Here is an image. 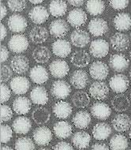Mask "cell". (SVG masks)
<instances>
[{
	"label": "cell",
	"mask_w": 131,
	"mask_h": 150,
	"mask_svg": "<svg viewBox=\"0 0 131 150\" xmlns=\"http://www.w3.org/2000/svg\"><path fill=\"white\" fill-rule=\"evenodd\" d=\"M52 96L58 100H63L69 96L71 93V87L66 81L58 80L52 83L50 89Z\"/></svg>",
	"instance_id": "6da1fadb"
},
{
	"label": "cell",
	"mask_w": 131,
	"mask_h": 150,
	"mask_svg": "<svg viewBox=\"0 0 131 150\" xmlns=\"http://www.w3.org/2000/svg\"><path fill=\"white\" fill-rule=\"evenodd\" d=\"M29 43L25 35L22 34H16L11 37L8 42V47L11 52L16 54L22 53L28 49Z\"/></svg>",
	"instance_id": "7a4b0ae2"
},
{
	"label": "cell",
	"mask_w": 131,
	"mask_h": 150,
	"mask_svg": "<svg viewBox=\"0 0 131 150\" xmlns=\"http://www.w3.org/2000/svg\"><path fill=\"white\" fill-rule=\"evenodd\" d=\"M109 86L111 90L115 93H123L128 89L130 81L126 75L115 74L109 81Z\"/></svg>",
	"instance_id": "3957f363"
},
{
	"label": "cell",
	"mask_w": 131,
	"mask_h": 150,
	"mask_svg": "<svg viewBox=\"0 0 131 150\" xmlns=\"http://www.w3.org/2000/svg\"><path fill=\"white\" fill-rule=\"evenodd\" d=\"M8 28L13 33H23L28 27V22L24 16L14 13L10 16L7 20Z\"/></svg>",
	"instance_id": "277c9868"
},
{
	"label": "cell",
	"mask_w": 131,
	"mask_h": 150,
	"mask_svg": "<svg viewBox=\"0 0 131 150\" xmlns=\"http://www.w3.org/2000/svg\"><path fill=\"white\" fill-rule=\"evenodd\" d=\"M33 137L36 144L40 146H45L52 142V133L48 127L43 126L34 129Z\"/></svg>",
	"instance_id": "5b68a950"
},
{
	"label": "cell",
	"mask_w": 131,
	"mask_h": 150,
	"mask_svg": "<svg viewBox=\"0 0 131 150\" xmlns=\"http://www.w3.org/2000/svg\"><path fill=\"white\" fill-rule=\"evenodd\" d=\"M69 27L63 19H55L49 25V32L52 36L61 39L67 35Z\"/></svg>",
	"instance_id": "8992f818"
},
{
	"label": "cell",
	"mask_w": 131,
	"mask_h": 150,
	"mask_svg": "<svg viewBox=\"0 0 131 150\" xmlns=\"http://www.w3.org/2000/svg\"><path fill=\"white\" fill-rule=\"evenodd\" d=\"M89 51L93 57L98 59L105 57L109 52V44L105 40L96 39L90 44Z\"/></svg>",
	"instance_id": "52a82bcc"
},
{
	"label": "cell",
	"mask_w": 131,
	"mask_h": 150,
	"mask_svg": "<svg viewBox=\"0 0 131 150\" xmlns=\"http://www.w3.org/2000/svg\"><path fill=\"white\" fill-rule=\"evenodd\" d=\"M11 90L16 95L25 94L30 88V81L28 78L23 76H16L11 79L10 82Z\"/></svg>",
	"instance_id": "ba28073f"
},
{
	"label": "cell",
	"mask_w": 131,
	"mask_h": 150,
	"mask_svg": "<svg viewBox=\"0 0 131 150\" xmlns=\"http://www.w3.org/2000/svg\"><path fill=\"white\" fill-rule=\"evenodd\" d=\"M130 61L123 54H112L109 59V66L115 72L122 73L129 67Z\"/></svg>",
	"instance_id": "9c48e42d"
},
{
	"label": "cell",
	"mask_w": 131,
	"mask_h": 150,
	"mask_svg": "<svg viewBox=\"0 0 131 150\" xmlns=\"http://www.w3.org/2000/svg\"><path fill=\"white\" fill-rule=\"evenodd\" d=\"M89 74L95 80H104L109 74V68L104 62L96 61L90 66Z\"/></svg>",
	"instance_id": "30bf717a"
},
{
	"label": "cell",
	"mask_w": 131,
	"mask_h": 150,
	"mask_svg": "<svg viewBox=\"0 0 131 150\" xmlns=\"http://www.w3.org/2000/svg\"><path fill=\"white\" fill-rule=\"evenodd\" d=\"M89 91L93 98L101 100L108 97L109 93V87L104 81H97L92 83Z\"/></svg>",
	"instance_id": "8fae6325"
},
{
	"label": "cell",
	"mask_w": 131,
	"mask_h": 150,
	"mask_svg": "<svg viewBox=\"0 0 131 150\" xmlns=\"http://www.w3.org/2000/svg\"><path fill=\"white\" fill-rule=\"evenodd\" d=\"M49 70L54 78H62L68 74L69 67L64 60L55 59L49 65Z\"/></svg>",
	"instance_id": "7c38bea8"
},
{
	"label": "cell",
	"mask_w": 131,
	"mask_h": 150,
	"mask_svg": "<svg viewBox=\"0 0 131 150\" xmlns=\"http://www.w3.org/2000/svg\"><path fill=\"white\" fill-rule=\"evenodd\" d=\"M88 17L85 11L79 8L73 9L67 16V21L74 28H79L84 25Z\"/></svg>",
	"instance_id": "4fadbf2b"
},
{
	"label": "cell",
	"mask_w": 131,
	"mask_h": 150,
	"mask_svg": "<svg viewBox=\"0 0 131 150\" xmlns=\"http://www.w3.org/2000/svg\"><path fill=\"white\" fill-rule=\"evenodd\" d=\"M11 67L18 74H25L29 68V60L23 54L14 55L11 60Z\"/></svg>",
	"instance_id": "5bb4252c"
},
{
	"label": "cell",
	"mask_w": 131,
	"mask_h": 150,
	"mask_svg": "<svg viewBox=\"0 0 131 150\" xmlns=\"http://www.w3.org/2000/svg\"><path fill=\"white\" fill-rule=\"evenodd\" d=\"M28 17L34 24L40 25L44 23L49 18V13L44 6L39 5L34 6L28 12Z\"/></svg>",
	"instance_id": "9a60e30c"
},
{
	"label": "cell",
	"mask_w": 131,
	"mask_h": 150,
	"mask_svg": "<svg viewBox=\"0 0 131 150\" xmlns=\"http://www.w3.org/2000/svg\"><path fill=\"white\" fill-rule=\"evenodd\" d=\"M88 29L93 36H101L108 31V25L103 18H95L90 21Z\"/></svg>",
	"instance_id": "2e32d148"
},
{
	"label": "cell",
	"mask_w": 131,
	"mask_h": 150,
	"mask_svg": "<svg viewBox=\"0 0 131 150\" xmlns=\"http://www.w3.org/2000/svg\"><path fill=\"white\" fill-rule=\"evenodd\" d=\"M111 47L117 52H124L128 49L130 46V39L126 34L122 33H115L110 37V40Z\"/></svg>",
	"instance_id": "e0dca14e"
},
{
	"label": "cell",
	"mask_w": 131,
	"mask_h": 150,
	"mask_svg": "<svg viewBox=\"0 0 131 150\" xmlns=\"http://www.w3.org/2000/svg\"><path fill=\"white\" fill-rule=\"evenodd\" d=\"M91 113L96 119L106 120L111 115V109L103 102H95L91 107Z\"/></svg>",
	"instance_id": "ac0fdd59"
},
{
	"label": "cell",
	"mask_w": 131,
	"mask_h": 150,
	"mask_svg": "<svg viewBox=\"0 0 131 150\" xmlns=\"http://www.w3.org/2000/svg\"><path fill=\"white\" fill-rule=\"evenodd\" d=\"M71 44L67 40L59 39L52 44V52L59 58H66L71 53Z\"/></svg>",
	"instance_id": "d6986e66"
},
{
	"label": "cell",
	"mask_w": 131,
	"mask_h": 150,
	"mask_svg": "<svg viewBox=\"0 0 131 150\" xmlns=\"http://www.w3.org/2000/svg\"><path fill=\"white\" fill-rule=\"evenodd\" d=\"M70 41L77 47H85L90 42L89 34L83 29H75L70 35Z\"/></svg>",
	"instance_id": "ffe728a7"
},
{
	"label": "cell",
	"mask_w": 131,
	"mask_h": 150,
	"mask_svg": "<svg viewBox=\"0 0 131 150\" xmlns=\"http://www.w3.org/2000/svg\"><path fill=\"white\" fill-rule=\"evenodd\" d=\"M70 83L75 88L83 89L89 84V75L85 70H77L72 73L69 78Z\"/></svg>",
	"instance_id": "44dd1931"
},
{
	"label": "cell",
	"mask_w": 131,
	"mask_h": 150,
	"mask_svg": "<svg viewBox=\"0 0 131 150\" xmlns=\"http://www.w3.org/2000/svg\"><path fill=\"white\" fill-rule=\"evenodd\" d=\"M32 102L37 105H45L49 100L48 93L44 86H36L30 92Z\"/></svg>",
	"instance_id": "7402d4cb"
},
{
	"label": "cell",
	"mask_w": 131,
	"mask_h": 150,
	"mask_svg": "<svg viewBox=\"0 0 131 150\" xmlns=\"http://www.w3.org/2000/svg\"><path fill=\"white\" fill-rule=\"evenodd\" d=\"M53 131L57 138L67 139L72 134L73 127L67 121H59L54 124Z\"/></svg>",
	"instance_id": "603a6c76"
},
{
	"label": "cell",
	"mask_w": 131,
	"mask_h": 150,
	"mask_svg": "<svg viewBox=\"0 0 131 150\" xmlns=\"http://www.w3.org/2000/svg\"><path fill=\"white\" fill-rule=\"evenodd\" d=\"M111 125L117 132H125L130 127L131 119L128 115L118 114L111 120Z\"/></svg>",
	"instance_id": "cb8c5ba5"
},
{
	"label": "cell",
	"mask_w": 131,
	"mask_h": 150,
	"mask_svg": "<svg viewBox=\"0 0 131 150\" xmlns=\"http://www.w3.org/2000/svg\"><path fill=\"white\" fill-rule=\"evenodd\" d=\"M29 77L33 81V82L36 84H44L49 79V74L46 68L40 66L36 65L34 66L29 71Z\"/></svg>",
	"instance_id": "d4e9b609"
},
{
	"label": "cell",
	"mask_w": 131,
	"mask_h": 150,
	"mask_svg": "<svg viewBox=\"0 0 131 150\" xmlns=\"http://www.w3.org/2000/svg\"><path fill=\"white\" fill-rule=\"evenodd\" d=\"M53 113L55 116L58 119H65L69 118L72 114V107L69 103L67 101L60 100L54 104L53 106Z\"/></svg>",
	"instance_id": "484cf974"
},
{
	"label": "cell",
	"mask_w": 131,
	"mask_h": 150,
	"mask_svg": "<svg viewBox=\"0 0 131 150\" xmlns=\"http://www.w3.org/2000/svg\"><path fill=\"white\" fill-rule=\"evenodd\" d=\"M13 129L17 134H26L32 128V122L28 117L20 116L13 122Z\"/></svg>",
	"instance_id": "4316f807"
},
{
	"label": "cell",
	"mask_w": 131,
	"mask_h": 150,
	"mask_svg": "<svg viewBox=\"0 0 131 150\" xmlns=\"http://www.w3.org/2000/svg\"><path fill=\"white\" fill-rule=\"evenodd\" d=\"M71 142L74 146L78 149H85L89 146L91 137L89 134L85 131H77L72 136Z\"/></svg>",
	"instance_id": "83f0119b"
},
{
	"label": "cell",
	"mask_w": 131,
	"mask_h": 150,
	"mask_svg": "<svg viewBox=\"0 0 131 150\" xmlns=\"http://www.w3.org/2000/svg\"><path fill=\"white\" fill-rule=\"evenodd\" d=\"M29 38L33 44H43L48 38V31L44 26L36 25L31 29Z\"/></svg>",
	"instance_id": "f1b7e54d"
},
{
	"label": "cell",
	"mask_w": 131,
	"mask_h": 150,
	"mask_svg": "<svg viewBox=\"0 0 131 150\" xmlns=\"http://www.w3.org/2000/svg\"><path fill=\"white\" fill-rule=\"evenodd\" d=\"M72 122L77 129H85L91 124L92 118L87 111H79L74 115Z\"/></svg>",
	"instance_id": "f546056e"
},
{
	"label": "cell",
	"mask_w": 131,
	"mask_h": 150,
	"mask_svg": "<svg viewBox=\"0 0 131 150\" xmlns=\"http://www.w3.org/2000/svg\"><path fill=\"white\" fill-rule=\"evenodd\" d=\"M31 108V101L25 96H18L13 102V109L17 115L28 114Z\"/></svg>",
	"instance_id": "4dcf8cb0"
},
{
	"label": "cell",
	"mask_w": 131,
	"mask_h": 150,
	"mask_svg": "<svg viewBox=\"0 0 131 150\" xmlns=\"http://www.w3.org/2000/svg\"><path fill=\"white\" fill-rule=\"evenodd\" d=\"M70 62L76 67H85L89 64L90 55L85 50H77L71 55Z\"/></svg>",
	"instance_id": "1f68e13d"
},
{
	"label": "cell",
	"mask_w": 131,
	"mask_h": 150,
	"mask_svg": "<svg viewBox=\"0 0 131 150\" xmlns=\"http://www.w3.org/2000/svg\"><path fill=\"white\" fill-rule=\"evenodd\" d=\"M112 133V129L106 122H98L93 127V136L96 140L102 141L109 137Z\"/></svg>",
	"instance_id": "d6a6232c"
},
{
	"label": "cell",
	"mask_w": 131,
	"mask_h": 150,
	"mask_svg": "<svg viewBox=\"0 0 131 150\" xmlns=\"http://www.w3.org/2000/svg\"><path fill=\"white\" fill-rule=\"evenodd\" d=\"M113 25L118 31H127L131 28V16L127 13H118L114 18Z\"/></svg>",
	"instance_id": "836d02e7"
},
{
	"label": "cell",
	"mask_w": 131,
	"mask_h": 150,
	"mask_svg": "<svg viewBox=\"0 0 131 150\" xmlns=\"http://www.w3.org/2000/svg\"><path fill=\"white\" fill-rule=\"evenodd\" d=\"M32 118L36 124H45L51 119V112L44 107H37L33 111Z\"/></svg>",
	"instance_id": "e575fe53"
},
{
	"label": "cell",
	"mask_w": 131,
	"mask_h": 150,
	"mask_svg": "<svg viewBox=\"0 0 131 150\" xmlns=\"http://www.w3.org/2000/svg\"><path fill=\"white\" fill-rule=\"evenodd\" d=\"M111 105L116 111L123 112L128 110L129 108L130 107V101L126 95L121 93V94L116 95L111 100Z\"/></svg>",
	"instance_id": "d590c367"
},
{
	"label": "cell",
	"mask_w": 131,
	"mask_h": 150,
	"mask_svg": "<svg viewBox=\"0 0 131 150\" xmlns=\"http://www.w3.org/2000/svg\"><path fill=\"white\" fill-rule=\"evenodd\" d=\"M71 101L74 106L77 108H84L89 105L90 97L89 94L84 91H77L73 94Z\"/></svg>",
	"instance_id": "8d00e7d4"
},
{
	"label": "cell",
	"mask_w": 131,
	"mask_h": 150,
	"mask_svg": "<svg viewBox=\"0 0 131 150\" xmlns=\"http://www.w3.org/2000/svg\"><path fill=\"white\" fill-rule=\"evenodd\" d=\"M52 55L51 51L46 46H40L36 47L33 52V58L38 63H46L48 62Z\"/></svg>",
	"instance_id": "74e56055"
},
{
	"label": "cell",
	"mask_w": 131,
	"mask_h": 150,
	"mask_svg": "<svg viewBox=\"0 0 131 150\" xmlns=\"http://www.w3.org/2000/svg\"><path fill=\"white\" fill-rule=\"evenodd\" d=\"M67 11V5L65 1L54 0L49 4V11L52 16L55 18L65 15Z\"/></svg>",
	"instance_id": "f35d334b"
},
{
	"label": "cell",
	"mask_w": 131,
	"mask_h": 150,
	"mask_svg": "<svg viewBox=\"0 0 131 150\" xmlns=\"http://www.w3.org/2000/svg\"><path fill=\"white\" fill-rule=\"evenodd\" d=\"M105 10L104 2L101 0H89L86 3V11L93 16L100 15Z\"/></svg>",
	"instance_id": "ab89813d"
},
{
	"label": "cell",
	"mask_w": 131,
	"mask_h": 150,
	"mask_svg": "<svg viewBox=\"0 0 131 150\" xmlns=\"http://www.w3.org/2000/svg\"><path fill=\"white\" fill-rule=\"evenodd\" d=\"M128 145V140L123 134L113 135L110 140V150H126Z\"/></svg>",
	"instance_id": "60d3db41"
},
{
	"label": "cell",
	"mask_w": 131,
	"mask_h": 150,
	"mask_svg": "<svg viewBox=\"0 0 131 150\" xmlns=\"http://www.w3.org/2000/svg\"><path fill=\"white\" fill-rule=\"evenodd\" d=\"M33 141L28 137H18L15 142V150H35Z\"/></svg>",
	"instance_id": "b9f144b4"
},
{
	"label": "cell",
	"mask_w": 131,
	"mask_h": 150,
	"mask_svg": "<svg viewBox=\"0 0 131 150\" xmlns=\"http://www.w3.org/2000/svg\"><path fill=\"white\" fill-rule=\"evenodd\" d=\"M7 5L12 12H22L25 10L27 3L25 0H9Z\"/></svg>",
	"instance_id": "7bdbcfd3"
},
{
	"label": "cell",
	"mask_w": 131,
	"mask_h": 150,
	"mask_svg": "<svg viewBox=\"0 0 131 150\" xmlns=\"http://www.w3.org/2000/svg\"><path fill=\"white\" fill-rule=\"evenodd\" d=\"M13 130L9 125H1V143H8L12 138Z\"/></svg>",
	"instance_id": "ee69618b"
},
{
	"label": "cell",
	"mask_w": 131,
	"mask_h": 150,
	"mask_svg": "<svg viewBox=\"0 0 131 150\" xmlns=\"http://www.w3.org/2000/svg\"><path fill=\"white\" fill-rule=\"evenodd\" d=\"M0 81L2 82H6L10 80L12 77V70L8 65L3 64L1 66V70H0Z\"/></svg>",
	"instance_id": "f6af8a7d"
},
{
	"label": "cell",
	"mask_w": 131,
	"mask_h": 150,
	"mask_svg": "<svg viewBox=\"0 0 131 150\" xmlns=\"http://www.w3.org/2000/svg\"><path fill=\"white\" fill-rule=\"evenodd\" d=\"M13 117V111L11 107L3 104H1V123L5 122L10 121Z\"/></svg>",
	"instance_id": "bcb514c9"
},
{
	"label": "cell",
	"mask_w": 131,
	"mask_h": 150,
	"mask_svg": "<svg viewBox=\"0 0 131 150\" xmlns=\"http://www.w3.org/2000/svg\"><path fill=\"white\" fill-rule=\"evenodd\" d=\"M0 89H1V104H4L6 102H7L11 96V91L9 88L6 84L4 83H1L0 85Z\"/></svg>",
	"instance_id": "7dc6e473"
},
{
	"label": "cell",
	"mask_w": 131,
	"mask_h": 150,
	"mask_svg": "<svg viewBox=\"0 0 131 150\" xmlns=\"http://www.w3.org/2000/svg\"><path fill=\"white\" fill-rule=\"evenodd\" d=\"M109 4L114 10L120 11L127 7L129 5V1L127 0H111L109 2Z\"/></svg>",
	"instance_id": "c3c4849f"
},
{
	"label": "cell",
	"mask_w": 131,
	"mask_h": 150,
	"mask_svg": "<svg viewBox=\"0 0 131 150\" xmlns=\"http://www.w3.org/2000/svg\"><path fill=\"white\" fill-rule=\"evenodd\" d=\"M53 150H74V148L69 143L66 142H59L53 146Z\"/></svg>",
	"instance_id": "681fc988"
},
{
	"label": "cell",
	"mask_w": 131,
	"mask_h": 150,
	"mask_svg": "<svg viewBox=\"0 0 131 150\" xmlns=\"http://www.w3.org/2000/svg\"><path fill=\"white\" fill-rule=\"evenodd\" d=\"M0 50H1V59H0V61H1V63H2V62H5L8 59V58H9V52H8V49L6 48V47L5 45H1Z\"/></svg>",
	"instance_id": "f907efd6"
},
{
	"label": "cell",
	"mask_w": 131,
	"mask_h": 150,
	"mask_svg": "<svg viewBox=\"0 0 131 150\" xmlns=\"http://www.w3.org/2000/svg\"><path fill=\"white\" fill-rule=\"evenodd\" d=\"M91 150H110L108 145L104 143H96L93 145Z\"/></svg>",
	"instance_id": "816d5d0a"
},
{
	"label": "cell",
	"mask_w": 131,
	"mask_h": 150,
	"mask_svg": "<svg viewBox=\"0 0 131 150\" xmlns=\"http://www.w3.org/2000/svg\"><path fill=\"white\" fill-rule=\"evenodd\" d=\"M0 33H1V35H0V40H1V42H2L4 40V39L6 38V35H7V30H6V26L2 23H1V25H0Z\"/></svg>",
	"instance_id": "f5cc1de1"
},
{
	"label": "cell",
	"mask_w": 131,
	"mask_h": 150,
	"mask_svg": "<svg viewBox=\"0 0 131 150\" xmlns=\"http://www.w3.org/2000/svg\"><path fill=\"white\" fill-rule=\"evenodd\" d=\"M0 12H1V14H0V19L3 20V18H5L6 14H7V9L6 7V6L3 4L2 2H1V4H0Z\"/></svg>",
	"instance_id": "db71d44e"
},
{
	"label": "cell",
	"mask_w": 131,
	"mask_h": 150,
	"mask_svg": "<svg viewBox=\"0 0 131 150\" xmlns=\"http://www.w3.org/2000/svg\"><path fill=\"white\" fill-rule=\"evenodd\" d=\"M68 3L71 6H73L79 7V6H81L84 5L85 1H83V0H69Z\"/></svg>",
	"instance_id": "11a10c76"
},
{
	"label": "cell",
	"mask_w": 131,
	"mask_h": 150,
	"mask_svg": "<svg viewBox=\"0 0 131 150\" xmlns=\"http://www.w3.org/2000/svg\"><path fill=\"white\" fill-rule=\"evenodd\" d=\"M30 3L33 4H40L43 3V0H30Z\"/></svg>",
	"instance_id": "9f6ffc18"
},
{
	"label": "cell",
	"mask_w": 131,
	"mask_h": 150,
	"mask_svg": "<svg viewBox=\"0 0 131 150\" xmlns=\"http://www.w3.org/2000/svg\"><path fill=\"white\" fill-rule=\"evenodd\" d=\"M1 150H13V149L8 145H4V146H2L1 147Z\"/></svg>",
	"instance_id": "6f0895ef"
},
{
	"label": "cell",
	"mask_w": 131,
	"mask_h": 150,
	"mask_svg": "<svg viewBox=\"0 0 131 150\" xmlns=\"http://www.w3.org/2000/svg\"><path fill=\"white\" fill-rule=\"evenodd\" d=\"M39 150H50L49 149H46V148H42V149H40Z\"/></svg>",
	"instance_id": "680465c9"
},
{
	"label": "cell",
	"mask_w": 131,
	"mask_h": 150,
	"mask_svg": "<svg viewBox=\"0 0 131 150\" xmlns=\"http://www.w3.org/2000/svg\"><path fill=\"white\" fill-rule=\"evenodd\" d=\"M129 136H130V138L131 140V129H130V133H129Z\"/></svg>",
	"instance_id": "91938a15"
},
{
	"label": "cell",
	"mask_w": 131,
	"mask_h": 150,
	"mask_svg": "<svg viewBox=\"0 0 131 150\" xmlns=\"http://www.w3.org/2000/svg\"><path fill=\"white\" fill-rule=\"evenodd\" d=\"M129 74H130V80H131V70H130V73H129Z\"/></svg>",
	"instance_id": "94428289"
},
{
	"label": "cell",
	"mask_w": 131,
	"mask_h": 150,
	"mask_svg": "<svg viewBox=\"0 0 131 150\" xmlns=\"http://www.w3.org/2000/svg\"><path fill=\"white\" fill-rule=\"evenodd\" d=\"M130 59H131V50L130 51Z\"/></svg>",
	"instance_id": "6125c7cd"
},
{
	"label": "cell",
	"mask_w": 131,
	"mask_h": 150,
	"mask_svg": "<svg viewBox=\"0 0 131 150\" xmlns=\"http://www.w3.org/2000/svg\"><path fill=\"white\" fill-rule=\"evenodd\" d=\"M130 97L131 99V91H130Z\"/></svg>",
	"instance_id": "be15d7a7"
},
{
	"label": "cell",
	"mask_w": 131,
	"mask_h": 150,
	"mask_svg": "<svg viewBox=\"0 0 131 150\" xmlns=\"http://www.w3.org/2000/svg\"><path fill=\"white\" fill-rule=\"evenodd\" d=\"M130 38H131V32H130Z\"/></svg>",
	"instance_id": "e7e4bbea"
},
{
	"label": "cell",
	"mask_w": 131,
	"mask_h": 150,
	"mask_svg": "<svg viewBox=\"0 0 131 150\" xmlns=\"http://www.w3.org/2000/svg\"><path fill=\"white\" fill-rule=\"evenodd\" d=\"M130 150H131V149H130Z\"/></svg>",
	"instance_id": "03108f58"
}]
</instances>
